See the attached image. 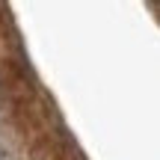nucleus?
Wrapping results in <instances>:
<instances>
[{
    "mask_svg": "<svg viewBox=\"0 0 160 160\" xmlns=\"http://www.w3.org/2000/svg\"><path fill=\"white\" fill-rule=\"evenodd\" d=\"M0 157H3V151H0Z\"/></svg>",
    "mask_w": 160,
    "mask_h": 160,
    "instance_id": "obj_1",
    "label": "nucleus"
}]
</instances>
